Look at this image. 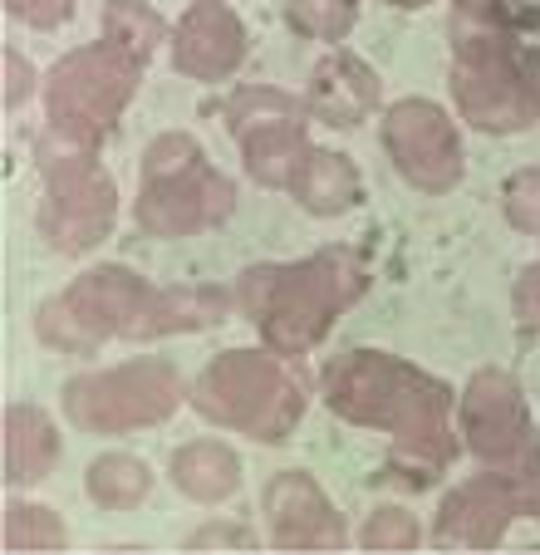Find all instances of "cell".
I'll use <instances>...</instances> for the list:
<instances>
[{"mask_svg": "<svg viewBox=\"0 0 540 555\" xmlns=\"http://www.w3.org/2000/svg\"><path fill=\"white\" fill-rule=\"evenodd\" d=\"M324 403L344 423L388 433V472H398L408 487H427L458 457V438L447 428L452 388L442 378H427L408 359L353 349L324 369Z\"/></svg>", "mask_w": 540, "mask_h": 555, "instance_id": "cell-1", "label": "cell"}, {"mask_svg": "<svg viewBox=\"0 0 540 555\" xmlns=\"http://www.w3.org/2000/svg\"><path fill=\"white\" fill-rule=\"evenodd\" d=\"M227 310L231 295L211 291V285L153 291L128 266H99L40 305L35 335L64 354H94L108 339H163L188 335V330H211L227 320Z\"/></svg>", "mask_w": 540, "mask_h": 555, "instance_id": "cell-2", "label": "cell"}, {"mask_svg": "<svg viewBox=\"0 0 540 555\" xmlns=\"http://www.w3.org/2000/svg\"><path fill=\"white\" fill-rule=\"evenodd\" d=\"M526 0H458L452 99L481 133H520L540 118V44L526 40Z\"/></svg>", "mask_w": 540, "mask_h": 555, "instance_id": "cell-3", "label": "cell"}, {"mask_svg": "<svg viewBox=\"0 0 540 555\" xmlns=\"http://www.w3.org/2000/svg\"><path fill=\"white\" fill-rule=\"evenodd\" d=\"M369 285V266L349 246L285 266H250L236 281V305L256 320L260 339L281 359H300L330 335L334 314L349 310Z\"/></svg>", "mask_w": 540, "mask_h": 555, "instance_id": "cell-4", "label": "cell"}, {"mask_svg": "<svg viewBox=\"0 0 540 555\" xmlns=\"http://www.w3.org/2000/svg\"><path fill=\"white\" fill-rule=\"evenodd\" d=\"M192 409L256 442H285L305 413V388L281 359L260 349H227L197 374Z\"/></svg>", "mask_w": 540, "mask_h": 555, "instance_id": "cell-5", "label": "cell"}, {"mask_svg": "<svg viewBox=\"0 0 540 555\" xmlns=\"http://www.w3.org/2000/svg\"><path fill=\"white\" fill-rule=\"evenodd\" d=\"M236 211V188L207 163L197 138L163 133L143 153V197L138 227L153 236H192L221 227Z\"/></svg>", "mask_w": 540, "mask_h": 555, "instance_id": "cell-6", "label": "cell"}, {"mask_svg": "<svg viewBox=\"0 0 540 555\" xmlns=\"http://www.w3.org/2000/svg\"><path fill=\"white\" fill-rule=\"evenodd\" d=\"M138 79H143V60L128 54L124 44L99 40L89 50L64 54L44 79V114L60 138H74L83 147H99L114 133L118 114L128 108Z\"/></svg>", "mask_w": 540, "mask_h": 555, "instance_id": "cell-7", "label": "cell"}, {"mask_svg": "<svg viewBox=\"0 0 540 555\" xmlns=\"http://www.w3.org/2000/svg\"><path fill=\"white\" fill-rule=\"evenodd\" d=\"M462 438L511 487L520 512L540 516V438L530 428L520 384L501 369L472 374L462 393Z\"/></svg>", "mask_w": 540, "mask_h": 555, "instance_id": "cell-8", "label": "cell"}, {"mask_svg": "<svg viewBox=\"0 0 540 555\" xmlns=\"http://www.w3.org/2000/svg\"><path fill=\"white\" fill-rule=\"evenodd\" d=\"M40 157V172H44V207H40V231L44 242L64 256H79V251H94L114 231V178L104 172L94 147L74 143V138L50 133L40 138L35 147Z\"/></svg>", "mask_w": 540, "mask_h": 555, "instance_id": "cell-9", "label": "cell"}, {"mask_svg": "<svg viewBox=\"0 0 540 555\" xmlns=\"http://www.w3.org/2000/svg\"><path fill=\"white\" fill-rule=\"evenodd\" d=\"M182 399H188L182 374L172 364H163V359H133V364L79 374L64 384V413L83 433L153 428Z\"/></svg>", "mask_w": 540, "mask_h": 555, "instance_id": "cell-10", "label": "cell"}, {"mask_svg": "<svg viewBox=\"0 0 540 555\" xmlns=\"http://www.w3.org/2000/svg\"><path fill=\"white\" fill-rule=\"evenodd\" d=\"M305 99H291L281 89H236L227 104V128L241 143L250 178L260 188H291L295 168L310 153V138H305Z\"/></svg>", "mask_w": 540, "mask_h": 555, "instance_id": "cell-11", "label": "cell"}, {"mask_svg": "<svg viewBox=\"0 0 540 555\" xmlns=\"http://www.w3.org/2000/svg\"><path fill=\"white\" fill-rule=\"evenodd\" d=\"M384 147L417 192H447L462 182V138L452 118L427 99H403L388 108Z\"/></svg>", "mask_w": 540, "mask_h": 555, "instance_id": "cell-12", "label": "cell"}, {"mask_svg": "<svg viewBox=\"0 0 540 555\" xmlns=\"http://www.w3.org/2000/svg\"><path fill=\"white\" fill-rule=\"evenodd\" d=\"M266 516L270 541L281 551H339L344 545V526L334 516L330 496L305 472H281L266 487Z\"/></svg>", "mask_w": 540, "mask_h": 555, "instance_id": "cell-13", "label": "cell"}, {"mask_svg": "<svg viewBox=\"0 0 540 555\" xmlns=\"http://www.w3.org/2000/svg\"><path fill=\"white\" fill-rule=\"evenodd\" d=\"M516 496L501 482L497 472L487 477H472L458 492H447L442 512H437V531L433 541L447 551H491V545L506 535V526L516 521Z\"/></svg>", "mask_w": 540, "mask_h": 555, "instance_id": "cell-14", "label": "cell"}, {"mask_svg": "<svg viewBox=\"0 0 540 555\" xmlns=\"http://www.w3.org/2000/svg\"><path fill=\"white\" fill-rule=\"evenodd\" d=\"M246 60V25L221 5V0H197L172 30V64L202 85L231 79V69Z\"/></svg>", "mask_w": 540, "mask_h": 555, "instance_id": "cell-15", "label": "cell"}, {"mask_svg": "<svg viewBox=\"0 0 540 555\" xmlns=\"http://www.w3.org/2000/svg\"><path fill=\"white\" fill-rule=\"evenodd\" d=\"M378 99H384L378 74L349 50L324 54L310 69V89H305L310 118H320L330 128H359L378 108Z\"/></svg>", "mask_w": 540, "mask_h": 555, "instance_id": "cell-16", "label": "cell"}, {"mask_svg": "<svg viewBox=\"0 0 540 555\" xmlns=\"http://www.w3.org/2000/svg\"><path fill=\"white\" fill-rule=\"evenodd\" d=\"M291 192L295 202H300L305 211H314V217H339V211H349L353 202H359V168H353L344 153H330V147H310L305 153V163L295 168L291 178Z\"/></svg>", "mask_w": 540, "mask_h": 555, "instance_id": "cell-17", "label": "cell"}, {"mask_svg": "<svg viewBox=\"0 0 540 555\" xmlns=\"http://www.w3.org/2000/svg\"><path fill=\"white\" fill-rule=\"evenodd\" d=\"M60 462V433L40 409H5V482H40Z\"/></svg>", "mask_w": 540, "mask_h": 555, "instance_id": "cell-18", "label": "cell"}, {"mask_svg": "<svg viewBox=\"0 0 540 555\" xmlns=\"http://www.w3.org/2000/svg\"><path fill=\"white\" fill-rule=\"evenodd\" d=\"M172 482L192 502H227L241 487V462L227 442H188L172 452Z\"/></svg>", "mask_w": 540, "mask_h": 555, "instance_id": "cell-19", "label": "cell"}, {"mask_svg": "<svg viewBox=\"0 0 540 555\" xmlns=\"http://www.w3.org/2000/svg\"><path fill=\"white\" fill-rule=\"evenodd\" d=\"M83 482H89V496H94L99 506H108V512H128V506H138L147 496L153 472H147L138 457H128V452H108V457H99L94 467H89Z\"/></svg>", "mask_w": 540, "mask_h": 555, "instance_id": "cell-20", "label": "cell"}, {"mask_svg": "<svg viewBox=\"0 0 540 555\" xmlns=\"http://www.w3.org/2000/svg\"><path fill=\"white\" fill-rule=\"evenodd\" d=\"M104 35L147 64L153 50L163 44V15H157L153 5H143V0H108L104 5Z\"/></svg>", "mask_w": 540, "mask_h": 555, "instance_id": "cell-21", "label": "cell"}, {"mask_svg": "<svg viewBox=\"0 0 540 555\" xmlns=\"http://www.w3.org/2000/svg\"><path fill=\"white\" fill-rule=\"evenodd\" d=\"M285 21L310 40H344L359 21V0H281Z\"/></svg>", "mask_w": 540, "mask_h": 555, "instance_id": "cell-22", "label": "cell"}, {"mask_svg": "<svg viewBox=\"0 0 540 555\" xmlns=\"http://www.w3.org/2000/svg\"><path fill=\"white\" fill-rule=\"evenodd\" d=\"M5 545L11 551H64V521L50 506H11L5 512Z\"/></svg>", "mask_w": 540, "mask_h": 555, "instance_id": "cell-23", "label": "cell"}, {"mask_svg": "<svg viewBox=\"0 0 540 555\" xmlns=\"http://www.w3.org/2000/svg\"><path fill=\"white\" fill-rule=\"evenodd\" d=\"M417 535H423L417 531V516H408L403 506H378V512L364 521L359 541H364L369 551H413Z\"/></svg>", "mask_w": 540, "mask_h": 555, "instance_id": "cell-24", "label": "cell"}, {"mask_svg": "<svg viewBox=\"0 0 540 555\" xmlns=\"http://www.w3.org/2000/svg\"><path fill=\"white\" fill-rule=\"evenodd\" d=\"M501 211L516 231H540V168H526L506 178L501 188Z\"/></svg>", "mask_w": 540, "mask_h": 555, "instance_id": "cell-25", "label": "cell"}, {"mask_svg": "<svg viewBox=\"0 0 540 555\" xmlns=\"http://www.w3.org/2000/svg\"><path fill=\"white\" fill-rule=\"evenodd\" d=\"M5 5L35 30H54V25H64L74 15V0H5Z\"/></svg>", "mask_w": 540, "mask_h": 555, "instance_id": "cell-26", "label": "cell"}, {"mask_svg": "<svg viewBox=\"0 0 540 555\" xmlns=\"http://www.w3.org/2000/svg\"><path fill=\"white\" fill-rule=\"evenodd\" d=\"M516 320L520 330H540V266H530V271H520L516 281Z\"/></svg>", "mask_w": 540, "mask_h": 555, "instance_id": "cell-27", "label": "cell"}, {"mask_svg": "<svg viewBox=\"0 0 540 555\" xmlns=\"http://www.w3.org/2000/svg\"><path fill=\"white\" fill-rule=\"evenodd\" d=\"M35 89V69L25 64L21 50H5V104H21Z\"/></svg>", "mask_w": 540, "mask_h": 555, "instance_id": "cell-28", "label": "cell"}, {"mask_svg": "<svg viewBox=\"0 0 540 555\" xmlns=\"http://www.w3.org/2000/svg\"><path fill=\"white\" fill-rule=\"evenodd\" d=\"M192 545H256V535L246 526H207L192 535Z\"/></svg>", "mask_w": 540, "mask_h": 555, "instance_id": "cell-29", "label": "cell"}, {"mask_svg": "<svg viewBox=\"0 0 540 555\" xmlns=\"http://www.w3.org/2000/svg\"><path fill=\"white\" fill-rule=\"evenodd\" d=\"M384 5H398V11H417V5H427V0H384Z\"/></svg>", "mask_w": 540, "mask_h": 555, "instance_id": "cell-30", "label": "cell"}, {"mask_svg": "<svg viewBox=\"0 0 540 555\" xmlns=\"http://www.w3.org/2000/svg\"><path fill=\"white\" fill-rule=\"evenodd\" d=\"M192 5H197V0H192Z\"/></svg>", "mask_w": 540, "mask_h": 555, "instance_id": "cell-31", "label": "cell"}]
</instances>
